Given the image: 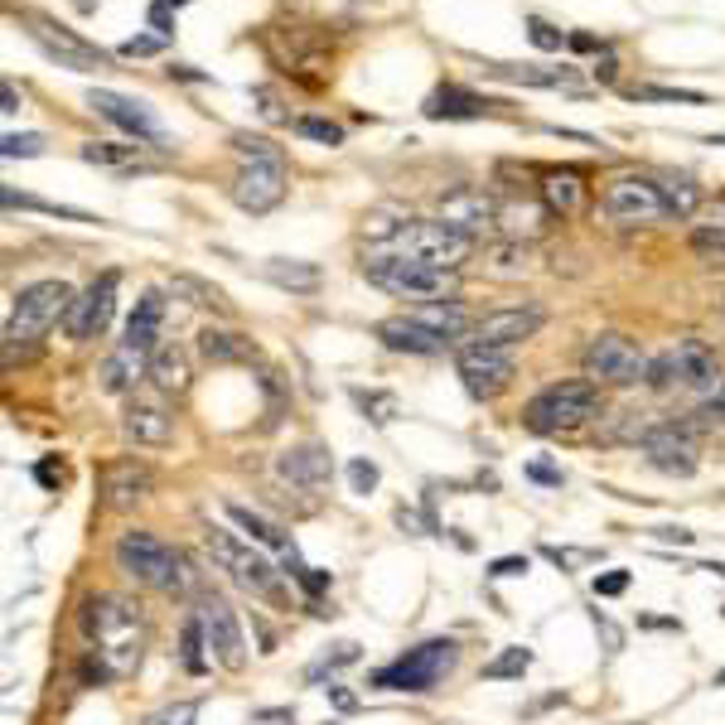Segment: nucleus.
Segmentation results:
<instances>
[{
  "instance_id": "obj_56",
  "label": "nucleus",
  "mask_w": 725,
  "mask_h": 725,
  "mask_svg": "<svg viewBox=\"0 0 725 725\" xmlns=\"http://www.w3.org/2000/svg\"><path fill=\"white\" fill-rule=\"evenodd\" d=\"M527 570V556H498V562L489 566V576L494 580H508V576H523Z\"/></svg>"
},
{
  "instance_id": "obj_36",
  "label": "nucleus",
  "mask_w": 725,
  "mask_h": 725,
  "mask_svg": "<svg viewBox=\"0 0 725 725\" xmlns=\"http://www.w3.org/2000/svg\"><path fill=\"white\" fill-rule=\"evenodd\" d=\"M88 165H107V170H146L141 146H117V141H88L82 146Z\"/></svg>"
},
{
  "instance_id": "obj_2",
  "label": "nucleus",
  "mask_w": 725,
  "mask_h": 725,
  "mask_svg": "<svg viewBox=\"0 0 725 725\" xmlns=\"http://www.w3.org/2000/svg\"><path fill=\"white\" fill-rule=\"evenodd\" d=\"M232 146H237V156H242V170L232 175V203L252 218L271 213V208L286 199V185H290L286 150L267 141V136H247V131H237Z\"/></svg>"
},
{
  "instance_id": "obj_14",
  "label": "nucleus",
  "mask_w": 725,
  "mask_h": 725,
  "mask_svg": "<svg viewBox=\"0 0 725 725\" xmlns=\"http://www.w3.org/2000/svg\"><path fill=\"white\" fill-rule=\"evenodd\" d=\"M117 290H121V271H102L88 290H78L73 305H68V315H63L68 339L73 344L97 339V334L111 325V315H117Z\"/></svg>"
},
{
  "instance_id": "obj_33",
  "label": "nucleus",
  "mask_w": 725,
  "mask_h": 725,
  "mask_svg": "<svg viewBox=\"0 0 725 725\" xmlns=\"http://www.w3.org/2000/svg\"><path fill=\"white\" fill-rule=\"evenodd\" d=\"M150 383H156L165 397L189 393V358L179 354L175 344H160L156 354H150Z\"/></svg>"
},
{
  "instance_id": "obj_19",
  "label": "nucleus",
  "mask_w": 725,
  "mask_h": 725,
  "mask_svg": "<svg viewBox=\"0 0 725 725\" xmlns=\"http://www.w3.org/2000/svg\"><path fill=\"white\" fill-rule=\"evenodd\" d=\"M644 455H648L653 469L673 474V479H692L696 465H702V455H696V440L687 436V430H677V426H648Z\"/></svg>"
},
{
  "instance_id": "obj_46",
  "label": "nucleus",
  "mask_w": 725,
  "mask_h": 725,
  "mask_svg": "<svg viewBox=\"0 0 725 725\" xmlns=\"http://www.w3.org/2000/svg\"><path fill=\"white\" fill-rule=\"evenodd\" d=\"M634 102H706L702 92H687V88H629Z\"/></svg>"
},
{
  "instance_id": "obj_12",
  "label": "nucleus",
  "mask_w": 725,
  "mask_h": 725,
  "mask_svg": "<svg viewBox=\"0 0 725 725\" xmlns=\"http://www.w3.org/2000/svg\"><path fill=\"white\" fill-rule=\"evenodd\" d=\"M20 20L30 24V39H34V44L44 49L49 59H59L63 68H73V73H107V68H111V53L97 49L92 39H82L78 30H68V24L49 20V16H34V10H24Z\"/></svg>"
},
{
  "instance_id": "obj_11",
  "label": "nucleus",
  "mask_w": 725,
  "mask_h": 725,
  "mask_svg": "<svg viewBox=\"0 0 725 725\" xmlns=\"http://www.w3.org/2000/svg\"><path fill=\"white\" fill-rule=\"evenodd\" d=\"M599 208H605V218L615 228H658V222L673 218L658 179L648 175H615L605 193H599Z\"/></svg>"
},
{
  "instance_id": "obj_42",
  "label": "nucleus",
  "mask_w": 725,
  "mask_h": 725,
  "mask_svg": "<svg viewBox=\"0 0 725 725\" xmlns=\"http://www.w3.org/2000/svg\"><path fill=\"white\" fill-rule=\"evenodd\" d=\"M6 208H34V213H49V218H73V222H102L92 213H82V208H63V203H44V199H30V193H16L6 189Z\"/></svg>"
},
{
  "instance_id": "obj_55",
  "label": "nucleus",
  "mask_w": 725,
  "mask_h": 725,
  "mask_svg": "<svg viewBox=\"0 0 725 725\" xmlns=\"http://www.w3.org/2000/svg\"><path fill=\"white\" fill-rule=\"evenodd\" d=\"M629 590V570H609V576H595V595L609 599V595H624Z\"/></svg>"
},
{
  "instance_id": "obj_41",
  "label": "nucleus",
  "mask_w": 725,
  "mask_h": 725,
  "mask_svg": "<svg viewBox=\"0 0 725 725\" xmlns=\"http://www.w3.org/2000/svg\"><path fill=\"white\" fill-rule=\"evenodd\" d=\"M533 667V648H504L498 658L484 663V677L489 682H508V677H523Z\"/></svg>"
},
{
  "instance_id": "obj_25",
  "label": "nucleus",
  "mask_w": 725,
  "mask_h": 725,
  "mask_svg": "<svg viewBox=\"0 0 725 725\" xmlns=\"http://www.w3.org/2000/svg\"><path fill=\"white\" fill-rule=\"evenodd\" d=\"M552 222V208L547 203H533V199H498V213H494V228L508 237V242H533V237L547 232Z\"/></svg>"
},
{
  "instance_id": "obj_26",
  "label": "nucleus",
  "mask_w": 725,
  "mask_h": 725,
  "mask_svg": "<svg viewBox=\"0 0 725 725\" xmlns=\"http://www.w3.org/2000/svg\"><path fill=\"white\" fill-rule=\"evenodd\" d=\"M160 329H165V296H160V290H146V296L136 300L127 329H121V344L136 348V354H156V348H160Z\"/></svg>"
},
{
  "instance_id": "obj_57",
  "label": "nucleus",
  "mask_w": 725,
  "mask_h": 725,
  "mask_svg": "<svg viewBox=\"0 0 725 725\" xmlns=\"http://www.w3.org/2000/svg\"><path fill=\"white\" fill-rule=\"evenodd\" d=\"M527 479L547 484V489H562V469H552V465H527Z\"/></svg>"
},
{
  "instance_id": "obj_50",
  "label": "nucleus",
  "mask_w": 725,
  "mask_h": 725,
  "mask_svg": "<svg viewBox=\"0 0 725 725\" xmlns=\"http://www.w3.org/2000/svg\"><path fill=\"white\" fill-rule=\"evenodd\" d=\"M34 479H39V484H44V489H53V494H59V489H63V484H68V469H63V459H53V455H44V459H39V465H34Z\"/></svg>"
},
{
  "instance_id": "obj_40",
  "label": "nucleus",
  "mask_w": 725,
  "mask_h": 725,
  "mask_svg": "<svg viewBox=\"0 0 725 725\" xmlns=\"http://www.w3.org/2000/svg\"><path fill=\"white\" fill-rule=\"evenodd\" d=\"M667 208H673V218H692L696 208H702V189L692 185V179H658Z\"/></svg>"
},
{
  "instance_id": "obj_29",
  "label": "nucleus",
  "mask_w": 725,
  "mask_h": 725,
  "mask_svg": "<svg viewBox=\"0 0 725 725\" xmlns=\"http://www.w3.org/2000/svg\"><path fill=\"white\" fill-rule=\"evenodd\" d=\"M102 393H111V397H121V393H131L141 378H150V354H136V348H127V344H117L107 354V362H102Z\"/></svg>"
},
{
  "instance_id": "obj_3",
  "label": "nucleus",
  "mask_w": 725,
  "mask_h": 725,
  "mask_svg": "<svg viewBox=\"0 0 725 725\" xmlns=\"http://www.w3.org/2000/svg\"><path fill=\"white\" fill-rule=\"evenodd\" d=\"M590 416H599V387L590 378H570L542 387L523 407V426L533 436H566V430H580Z\"/></svg>"
},
{
  "instance_id": "obj_10",
  "label": "nucleus",
  "mask_w": 725,
  "mask_h": 725,
  "mask_svg": "<svg viewBox=\"0 0 725 725\" xmlns=\"http://www.w3.org/2000/svg\"><path fill=\"white\" fill-rule=\"evenodd\" d=\"M117 566L127 570L136 585H146V590H175L185 552H175L170 542H160L156 533H146V527H131V533L117 537Z\"/></svg>"
},
{
  "instance_id": "obj_28",
  "label": "nucleus",
  "mask_w": 725,
  "mask_h": 725,
  "mask_svg": "<svg viewBox=\"0 0 725 725\" xmlns=\"http://www.w3.org/2000/svg\"><path fill=\"white\" fill-rule=\"evenodd\" d=\"M542 203L552 208V218H576L585 203V175L580 170H542Z\"/></svg>"
},
{
  "instance_id": "obj_34",
  "label": "nucleus",
  "mask_w": 725,
  "mask_h": 725,
  "mask_svg": "<svg viewBox=\"0 0 725 725\" xmlns=\"http://www.w3.org/2000/svg\"><path fill=\"white\" fill-rule=\"evenodd\" d=\"M228 518L237 523V527H242V533L247 537H252L257 542V547H271V552H296V542H290L286 537V527H276L271 518H261V513H252V508H242V504H228Z\"/></svg>"
},
{
  "instance_id": "obj_17",
  "label": "nucleus",
  "mask_w": 725,
  "mask_h": 725,
  "mask_svg": "<svg viewBox=\"0 0 725 725\" xmlns=\"http://www.w3.org/2000/svg\"><path fill=\"white\" fill-rule=\"evenodd\" d=\"M547 325V310L537 300L527 305H504V310H489L474 319V334L469 344H484V348H513V344H527L533 334Z\"/></svg>"
},
{
  "instance_id": "obj_48",
  "label": "nucleus",
  "mask_w": 725,
  "mask_h": 725,
  "mask_svg": "<svg viewBox=\"0 0 725 725\" xmlns=\"http://www.w3.org/2000/svg\"><path fill=\"white\" fill-rule=\"evenodd\" d=\"M348 484H354V494H373L378 489V465L373 459H348Z\"/></svg>"
},
{
  "instance_id": "obj_52",
  "label": "nucleus",
  "mask_w": 725,
  "mask_h": 725,
  "mask_svg": "<svg viewBox=\"0 0 725 725\" xmlns=\"http://www.w3.org/2000/svg\"><path fill=\"white\" fill-rule=\"evenodd\" d=\"M527 34H533V44H537V49H562V44H566V34H562V30H552V24H547V20H537V16L527 20Z\"/></svg>"
},
{
  "instance_id": "obj_23",
  "label": "nucleus",
  "mask_w": 725,
  "mask_h": 725,
  "mask_svg": "<svg viewBox=\"0 0 725 725\" xmlns=\"http://www.w3.org/2000/svg\"><path fill=\"white\" fill-rule=\"evenodd\" d=\"M494 213H498V203H494L484 189H469V185H459V189H450V193L440 199V218L450 222V228L469 232V237L489 232V228H494Z\"/></svg>"
},
{
  "instance_id": "obj_39",
  "label": "nucleus",
  "mask_w": 725,
  "mask_h": 725,
  "mask_svg": "<svg viewBox=\"0 0 725 725\" xmlns=\"http://www.w3.org/2000/svg\"><path fill=\"white\" fill-rule=\"evenodd\" d=\"M411 222L407 208H397V203H383V208H373L368 218H362V232L368 237H378V242H393V237L401 232Z\"/></svg>"
},
{
  "instance_id": "obj_60",
  "label": "nucleus",
  "mask_w": 725,
  "mask_h": 725,
  "mask_svg": "<svg viewBox=\"0 0 725 725\" xmlns=\"http://www.w3.org/2000/svg\"><path fill=\"white\" fill-rule=\"evenodd\" d=\"M329 696H334V702H339L344 711H354V706H358V702H354V696H348L344 687H329Z\"/></svg>"
},
{
  "instance_id": "obj_13",
  "label": "nucleus",
  "mask_w": 725,
  "mask_h": 725,
  "mask_svg": "<svg viewBox=\"0 0 725 725\" xmlns=\"http://www.w3.org/2000/svg\"><path fill=\"white\" fill-rule=\"evenodd\" d=\"M455 373H459V383H465L469 397L494 401V397H504L508 383H513V358H508V348L459 344L455 348Z\"/></svg>"
},
{
  "instance_id": "obj_27",
  "label": "nucleus",
  "mask_w": 725,
  "mask_h": 725,
  "mask_svg": "<svg viewBox=\"0 0 725 725\" xmlns=\"http://www.w3.org/2000/svg\"><path fill=\"white\" fill-rule=\"evenodd\" d=\"M276 474L300 489H319L329 479V450L325 445H290L286 455H276Z\"/></svg>"
},
{
  "instance_id": "obj_20",
  "label": "nucleus",
  "mask_w": 725,
  "mask_h": 725,
  "mask_svg": "<svg viewBox=\"0 0 725 725\" xmlns=\"http://www.w3.org/2000/svg\"><path fill=\"white\" fill-rule=\"evenodd\" d=\"M673 362H677V383L682 387H692V393H716L721 387V358H716V348H711L706 339H696V334H687V339H677L673 348Z\"/></svg>"
},
{
  "instance_id": "obj_16",
  "label": "nucleus",
  "mask_w": 725,
  "mask_h": 725,
  "mask_svg": "<svg viewBox=\"0 0 725 725\" xmlns=\"http://www.w3.org/2000/svg\"><path fill=\"white\" fill-rule=\"evenodd\" d=\"M88 107L97 111V117H107L111 127L127 131L136 146H165V141H170V136H165V127H160V117H156V111H150L146 102H136V97L92 88V92H88ZM165 150H175V146H165Z\"/></svg>"
},
{
  "instance_id": "obj_30",
  "label": "nucleus",
  "mask_w": 725,
  "mask_h": 725,
  "mask_svg": "<svg viewBox=\"0 0 725 725\" xmlns=\"http://www.w3.org/2000/svg\"><path fill=\"white\" fill-rule=\"evenodd\" d=\"M484 73L504 82H523V88H570L576 82L570 68H537V63H484Z\"/></svg>"
},
{
  "instance_id": "obj_31",
  "label": "nucleus",
  "mask_w": 725,
  "mask_h": 725,
  "mask_svg": "<svg viewBox=\"0 0 725 725\" xmlns=\"http://www.w3.org/2000/svg\"><path fill=\"white\" fill-rule=\"evenodd\" d=\"M199 354L222 368V362H247V358H257V344L247 339V334H237V329H213V325H208V329L199 334Z\"/></svg>"
},
{
  "instance_id": "obj_5",
  "label": "nucleus",
  "mask_w": 725,
  "mask_h": 725,
  "mask_svg": "<svg viewBox=\"0 0 725 725\" xmlns=\"http://www.w3.org/2000/svg\"><path fill=\"white\" fill-rule=\"evenodd\" d=\"M73 305V286L68 281H34L10 300L6 315V358H16V348H34L44 334L59 325Z\"/></svg>"
},
{
  "instance_id": "obj_49",
  "label": "nucleus",
  "mask_w": 725,
  "mask_h": 725,
  "mask_svg": "<svg viewBox=\"0 0 725 725\" xmlns=\"http://www.w3.org/2000/svg\"><path fill=\"white\" fill-rule=\"evenodd\" d=\"M344 663H358V644H339L334 653H325V658L310 667V682H319L325 673H334V667H344Z\"/></svg>"
},
{
  "instance_id": "obj_51",
  "label": "nucleus",
  "mask_w": 725,
  "mask_h": 725,
  "mask_svg": "<svg viewBox=\"0 0 725 725\" xmlns=\"http://www.w3.org/2000/svg\"><path fill=\"white\" fill-rule=\"evenodd\" d=\"M0 150H6V160H16V156H39V150H44V136H16L10 131L6 141H0Z\"/></svg>"
},
{
  "instance_id": "obj_8",
  "label": "nucleus",
  "mask_w": 725,
  "mask_h": 725,
  "mask_svg": "<svg viewBox=\"0 0 725 725\" xmlns=\"http://www.w3.org/2000/svg\"><path fill=\"white\" fill-rule=\"evenodd\" d=\"M648 362L653 358L644 354V348H638L629 334H615V329L595 334V339L585 344V354H580V368L595 387H638V383H648Z\"/></svg>"
},
{
  "instance_id": "obj_24",
  "label": "nucleus",
  "mask_w": 725,
  "mask_h": 725,
  "mask_svg": "<svg viewBox=\"0 0 725 725\" xmlns=\"http://www.w3.org/2000/svg\"><path fill=\"white\" fill-rule=\"evenodd\" d=\"M498 102H489V97H479V92H469V88H459V82H445V88H436L426 97V117L430 121H474V117H489Z\"/></svg>"
},
{
  "instance_id": "obj_58",
  "label": "nucleus",
  "mask_w": 725,
  "mask_h": 725,
  "mask_svg": "<svg viewBox=\"0 0 725 725\" xmlns=\"http://www.w3.org/2000/svg\"><path fill=\"white\" fill-rule=\"evenodd\" d=\"M658 537H663V542H677V547H692V542H696L687 527H658Z\"/></svg>"
},
{
  "instance_id": "obj_18",
  "label": "nucleus",
  "mask_w": 725,
  "mask_h": 725,
  "mask_svg": "<svg viewBox=\"0 0 725 725\" xmlns=\"http://www.w3.org/2000/svg\"><path fill=\"white\" fill-rule=\"evenodd\" d=\"M156 489V469L141 455H121L102 469V508L111 513H131L136 504H146Z\"/></svg>"
},
{
  "instance_id": "obj_53",
  "label": "nucleus",
  "mask_w": 725,
  "mask_h": 725,
  "mask_svg": "<svg viewBox=\"0 0 725 725\" xmlns=\"http://www.w3.org/2000/svg\"><path fill=\"white\" fill-rule=\"evenodd\" d=\"M165 49V39L160 34H136L121 44V59H146V53H160Z\"/></svg>"
},
{
  "instance_id": "obj_32",
  "label": "nucleus",
  "mask_w": 725,
  "mask_h": 725,
  "mask_svg": "<svg viewBox=\"0 0 725 725\" xmlns=\"http://www.w3.org/2000/svg\"><path fill=\"white\" fill-rule=\"evenodd\" d=\"M416 319H421L426 329H436L445 344L450 339H465V334H474V319L465 315V305L459 300H430V305H421V310H411Z\"/></svg>"
},
{
  "instance_id": "obj_61",
  "label": "nucleus",
  "mask_w": 725,
  "mask_h": 725,
  "mask_svg": "<svg viewBox=\"0 0 725 725\" xmlns=\"http://www.w3.org/2000/svg\"><path fill=\"white\" fill-rule=\"evenodd\" d=\"M160 6H185V0H160Z\"/></svg>"
},
{
  "instance_id": "obj_9",
  "label": "nucleus",
  "mask_w": 725,
  "mask_h": 725,
  "mask_svg": "<svg viewBox=\"0 0 725 725\" xmlns=\"http://www.w3.org/2000/svg\"><path fill=\"white\" fill-rule=\"evenodd\" d=\"M455 663H459L455 638H426V644L401 653L397 663L378 667V673H373V687H383V692H430Z\"/></svg>"
},
{
  "instance_id": "obj_45",
  "label": "nucleus",
  "mask_w": 725,
  "mask_h": 725,
  "mask_svg": "<svg viewBox=\"0 0 725 725\" xmlns=\"http://www.w3.org/2000/svg\"><path fill=\"white\" fill-rule=\"evenodd\" d=\"M146 725H199V702H175V706H160L156 716H146Z\"/></svg>"
},
{
  "instance_id": "obj_43",
  "label": "nucleus",
  "mask_w": 725,
  "mask_h": 725,
  "mask_svg": "<svg viewBox=\"0 0 725 725\" xmlns=\"http://www.w3.org/2000/svg\"><path fill=\"white\" fill-rule=\"evenodd\" d=\"M354 401H358V411L368 416L373 426H387L397 416V397L393 393H362V387H354Z\"/></svg>"
},
{
  "instance_id": "obj_4",
  "label": "nucleus",
  "mask_w": 725,
  "mask_h": 725,
  "mask_svg": "<svg viewBox=\"0 0 725 725\" xmlns=\"http://www.w3.org/2000/svg\"><path fill=\"white\" fill-rule=\"evenodd\" d=\"M362 276H368L378 290L397 300H455V271H440L430 261H416V257H397V252H373L362 257Z\"/></svg>"
},
{
  "instance_id": "obj_7",
  "label": "nucleus",
  "mask_w": 725,
  "mask_h": 725,
  "mask_svg": "<svg viewBox=\"0 0 725 725\" xmlns=\"http://www.w3.org/2000/svg\"><path fill=\"white\" fill-rule=\"evenodd\" d=\"M387 252L430 261V267H440V271H459V267H465V257L474 252V237L450 228L445 218H411L407 228L387 242Z\"/></svg>"
},
{
  "instance_id": "obj_47",
  "label": "nucleus",
  "mask_w": 725,
  "mask_h": 725,
  "mask_svg": "<svg viewBox=\"0 0 725 725\" xmlns=\"http://www.w3.org/2000/svg\"><path fill=\"white\" fill-rule=\"evenodd\" d=\"M518 271H527V247L523 242L498 247L494 252V276H518Z\"/></svg>"
},
{
  "instance_id": "obj_22",
  "label": "nucleus",
  "mask_w": 725,
  "mask_h": 725,
  "mask_svg": "<svg viewBox=\"0 0 725 725\" xmlns=\"http://www.w3.org/2000/svg\"><path fill=\"white\" fill-rule=\"evenodd\" d=\"M373 334L383 339V348H393V354H411V358H436L445 354V339L436 329H426L416 315H393V319H378Z\"/></svg>"
},
{
  "instance_id": "obj_37",
  "label": "nucleus",
  "mask_w": 725,
  "mask_h": 725,
  "mask_svg": "<svg viewBox=\"0 0 725 725\" xmlns=\"http://www.w3.org/2000/svg\"><path fill=\"white\" fill-rule=\"evenodd\" d=\"M179 663H185V673H193V677H203L208 667H213V653H208L199 615H189V624H185V638H179Z\"/></svg>"
},
{
  "instance_id": "obj_21",
  "label": "nucleus",
  "mask_w": 725,
  "mask_h": 725,
  "mask_svg": "<svg viewBox=\"0 0 725 725\" xmlns=\"http://www.w3.org/2000/svg\"><path fill=\"white\" fill-rule=\"evenodd\" d=\"M121 436L131 445H170L175 416L160 397H131L127 411H121Z\"/></svg>"
},
{
  "instance_id": "obj_59",
  "label": "nucleus",
  "mask_w": 725,
  "mask_h": 725,
  "mask_svg": "<svg viewBox=\"0 0 725 725\" xmlns=\"http://www.w3.org/2000/svg\"><path fill=\"white\" fill-rule=\"evenodd\" d=\"M0 111H6V117H16V111H20V92H16V82H10V78H6V107H0Z\"/></svg>"
},
{
  "instance_id": "obj_6",
  "label": "nucleus",
  "mask_w": 725,
  "mask_h": 725,
  "mask_svg": "<svg viewBox=\"0 0 725 725\" xmlns=\"http://www.w3.org/2000/svg\"><path fill=\"white\" fill-rule=\"evenodd\" d=\"M203 547H208V556H213V562L232 576V585H242L247 595H261V599H276V595H281V570H276L267 556L252 547V542H242V537H232L228 527H213V523H208V527H203Z\"/></svg>"
},
{
  "instance_id": "obj_54",
  "label": "nucleus",
  "mask_w": 725,
  "mask_h": 725,
  "mask_svg": "<svg viewBox=\"0 0 725 725\" xmlns=\"http://www.w3.org/2000/svg\"><path fill=\"white\" fill-rule=\"evenodd\" d=\"M702 421H711V426H725V378H721V387L716 393H706V401H702Z\"/></svg>"
},
{
  "instance_id": "obj_1",
  "label": "nucleus",
  "mask_w": 725,
  "mask_h": 725,
  "mask_svg": "<svg viewBox=\"0 0 725 725\" xmlns=\"http://www.w3.org/2000/svg\"><path fill=\"white\" fill-rule=\"evenodd\" d=\"M82 634L97 644V658L111 667V677H131L146 658V619L127 599L92 595L82 605Z\"/></svg>"
},
{
  "instance_id": "obj_35",
  "label": "nucleus",
  "mask_w": 725,
  "mask_h": 725,
  "mask_svg": "<svg viewBox=\"0 0 725 725\" xmlns=\"http://www.w3.org/2000/svg\"><path fill=\"white\" fill-rule=\"evenodd\" d=\"M267 281L290 290V296H315L319 290V267L315 261H290V257H271L267 261Z\"/></svg>"
},
{
  "instance_id": "obj_38",
  "label": "nucleus",
  "mask_w": 725,
  "mask_h": 725,
  "mask_svg": "<svg viewBox=\"0 0 725 725\" xmlns=\"http://www.w3.org/2000/svg\"><path fill=\"white\" fill-rule=\"evenodd\" d=\"M170 290L179 300H189V305H199V310H218V315H228V296H222L218 286H208L199 281V276H175Z\"/></svg>"
},
{
  "instance_id": "obj_15",
  "label": "nucleus",
  "mask_w": 725,
  "mask_h": 725,
  "mask_svg": "<svg viewBox=\"0 0 725 725\" xmlns=\"http://www.w3.org/2000/svg\"><path fill=\"white\" fill-rule=\"evenodd\" d=\"M199 624H203V638H208V653H213L218 667H228V673H242L247 667V638H242V624H237L232 605L218 595H199Z\"/></svg>"
},
{
  "instance_id": "obj_44",
  "label": "nucleus",
  "mask_w": 725,
  "mask_h": 725,
  "mask_svg": "<svg viewBox=\"0 0 725 725\" xmlns=\"http://www.w3.org/2000/svg\"><path fill=\"white\" fill-rule=\"evenodd\" d=\"M296 131L310 136V141H319V146H344V127H334V121H325V117H296Z\"/></svg>"
}]
</instances>
